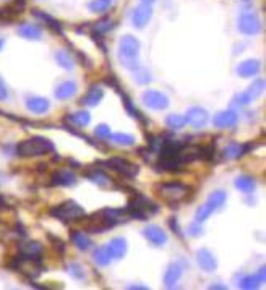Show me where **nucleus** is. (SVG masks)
<instances>
[{
    "instance_id": "f257e3e1",
    "label": "nucleus",
    "mask_w": 266,
    "mask_h": 290,
    "mask_svg": "<svg viewBox=\"0 0 266 290\" xmlns=\"http://www.w3.org/2000/svg\"><path fill=\"white\" fill-rule=\"evenodd\" d=\"M140 54V41L127 34L120 39L119 43V59L122 65L127 67L128 70H136L138 64H136V57Z\"/></svg>"
},
{
    "instance_id": "f03ea898",
    "label": "nucleus",
    "mask_w": 266,
    "mask_h": 290,
    "mask_svg": "<svg viewBox=\"0 0 266 290\" xmlns=\"http://www.w3.org/2000/svg\"><path fill=\"white\" fill-rule=\"evenodd\" d=\"M17 151H18V156L22 157H34V156H43L46 153H49V151H54V144L43 136H34L20 143Z\"/></svg>"
},
{
    "instance_id": "7ed1b4c3",
    "label": "nucleus",
    "mask_w": 266,
    "mask_h": 290,
    "mask_svg": "<svg viewBox=\"0 0 266 290\" xmlns=\"http://www.w3.org/2000/svg\"><path fill=\"white\" fill-rule=\"evenodd\" d=\"M226 199H227V195H226V193H224L222 190L213 191V193L209 195V198L206 199V203L201 204L200 208H198V211H196V214H195V222L203 224L204 220H208V217L211 216V214L222 208L224 203H226Z\"/></svg>"
},
{
    "instance_id": "20e7f679",
    "label": "nucleus",
    "mask_w": 266,
    "mask_h": 290,
    "mask_svg": "<svg viewBox=\"0 0 266 290\" xmlns=\"http://www.w3.org/2000/svg\"><path fill=\"white\" fill-rule=\"evenodd\" d=\"M51 216L68 222V220H77L80 217H83L85 209L75 201H65L64 204H59V206H56V208H52Z\"/></svg>"
},
{
    "instance_id": "39448f33",
    "label": "nucleus",
    "mask_w": 266,
    "mask_h": 290,
    "mask_svg": "<svg viewBox=\"0 0 266 290\" xmlns=\"http://www.w3.org/2000/svg\"><path fill=\"white\" fill-rule=\"evenodd\" d=\"M190 188L183 183H162L159 186V195L170 203H179L182 199H185L188 195Z\"/></svg>"
},
{
    "instance_id": "423d86ee",
    "label": "nucleus",
    "mask_w": 266,
    "mask_h": 290,
    "mask_svg": "<svg viewBox=\"0 0 266 290\" xmlns=\"http://www.w3.org/2000/svg\"><path fill=\"white\" fill-rule=\"evenodd\" d=\"M261 30L260 18L255 12H243L238 17V31L247 34V36H255Z\"/></svg>"
},
{
    "instance_id": "0eeeda50",
    "label": "nucleus",
    "mask_w": 266,
    "mask_h": 290,
    "mask_svg": "<svg viewBox=\"0 0 266 290\" xmlns=\"http://www.w3.org/2000/svg\"><path fill=\"white\" fill-rule=\"evenodd\" d=\"M104 165H107L109 169H112L114 172H117V174L128 177V178H133L138 174V165H135L133 162L127 161V159H122V157L109 159V161L104 162Z\"/></svg>"
},
{
    "instance_id": "6e6552de",
    "label": "nucleus",
    "mask_w": 266,
    "mask_h": 290,
    "mask_svg": "<svg viewBox=\"0 0 266 290\" xmlns=\"http://www.w3.org/2000/svg\"><path fill=\"white\" fill-rule=\"evenodd\" d=\"M143 102L153 110H164L169 107V98L161 91H154V89H148L143 93Z\"/></svg>"
},
{
    "instance_id": "1a4fd4ad",
    "label": "nucleus",
    "mask_w": 266,
    "mask_h": 290,
    "mask_svg": "<svg viewBox=\"0 0 266 290\" xmlns=\"http://www.w3.org/2000/svg\"><path fill=\"white\" fill-rule=\"evenodd\" d=\"M153 17V9L148 4L138 5L132 13V23L135 28H145Z\"/></svg>"
},
{
    "instance_id": "9d476101",
    "label": "nucleus",
    "mask_w": 266,
    "mask_h": 290,
    "mask_svg": "<svg viewBox=\"0 0 266 290\" xmlns=\"http://www.w3.org/2000/svg\"><path fill=\"white\" fill-rule=\"evenodd\" d=\"M208 120H209V114L201 107H192L187 112V117H185V122L188 123V125H192L193 128L204 127L208 123Z\"/></svg>"
},
{
    "instance_id": "9b49d317",
    "label": "nucleus",
    "mask_w": 266,
    "mask_h": 290,
    "mask_svg": "<svg viewBox=\"0 0 266 290\" xmlns=\"http://www.w3.org/2000/svg\"><path fill=\"white\" fill-rule=\"evenodd\" d=\"M143 235L146 237V240L151 243L153 246H164V243L167 241V235L166 232L161 229L159 225H148L145 230H143Z\"/></svg>"
},
{
    "instance_id": "f8f14e48",
    "label": "nucleus",
    "mask_w": 266,
    "mask_h": 290,
    "mask_svg": "<svg viewBox=\"0 0 266 290\" xmlns=\"http://www.w3.org/2000/svg\"><path fill=\"white\" fill-rule=\"evenodd\" d=\"M213 123L217 128H232L238 123V115L234 110H222V112H217L214 115Z\"/></svg>"
},
{
    "instance_id": "ddd939ff",
    "label": "nucleus",
    "mask_w": 266,
    "mask_h": 290,
    "mask_svg": "<svg viewBox=\"0 0 266 290\" xmlns=\"http://www.w3.org/2000/svg\"><path fill=\"white\" fill-rule=\"evenodd\" d=\"M196 261H198V266L204 272H213L217 267V261L214 258V254L211 253L208 248H201V250H198V253H196Z\"/></svg>"
},
{
    "instance_id": "4468645a",
    "label": "nucleus",
    "mask_w": 266,
    "mask_h": 290,
    "mask_svg": "<svg viewBox=\"0 0 266 290\" xmlns=\"http://www.w3.org/2000/svg\"><path fill=\"white\" fill-rule=\"evenodd\" d=\"M106 248L112 259H122L127 253V240L122 237H115L109 241Z\"/></svg>"
},
{
    "instance_id": "2eb2a0df",
    "label": "nucleus",
    "mask_w": 266,
    "mask_h": 290,
    "mask_svg": "<svg viewBox=\"0 0 266 290\" xmlns=\"http://www.w3.org/2000/svg\"><path fill=\"white\" fill-rule=\"evenodd\" d=\"M102 98H104V89H102L99 85H93L90 89H88V93L83 96L81 104L88 106V107H94L102 101Z\"/></svg>"
},
{
    "instance_id": "dca6fc26",
    "label": "nucleus",
    "mask_w": 266,
    "mask_h": 290,
    "mask_svg": "<svg viewBox=\"0 0 266 290\" xmlns=\"http://www.w3.org/2000/svg\"><path fill=\"white\" fill-rule=\"evenodd\" d=\"M260 62L255 60V59H250V60H245L242 62L240 65L237 67V75L242 78H251L260 72Z\"/></svg>"
},
{
    "instance_id": "f3484780",
    "label": "nucleus",
    "mask_w": 266,
    "mask_h": 290,
    "mask_svg": "<svg viewBox=\"0 0 266 290\" xmlns=\"http://www.w3.org/2000/svg\"><path fill=\"white\" fill-rule=\"evenodd\" d=\"M26 107H28V110L33 114H46L47 110H49L51 104L46 98H41V96H31V98L26 99Z\"/></svg>"
},
{
    "instance_id": "a211bd4d",
    "label": "nucleus",
    "mask_w": 266,
    "mask_h": 290,
    "mask_svg": "<svg viewBox=\"0 0 266 290\" xmlns=\"http://www.w3.org/2000/svg\"><path fill=\"white\" fill-rule=\"evenodd\" d=\"M180 277H182V266L177 263L169 264L167 271L164 274V285L167 288H174L177 285V282L180 280Z\"/></svg>"
},
{
    "instance_id": "6ab92c4d",
    "label": "nucleus",
    "mask_w": 266,
    "mask_h": 290,
    "mask_svg": "<svg viewBox=\"0 0 266 290\" xmlns=\"http://www.w3.org/2000/svg\"><path fill=\"white\" fill-rule=\"evenodd\" d=\"M264 282V267L260 269V272L253 274V275H245L243 279H240L238 282V287L245 288V290H251V288H258L260 284Z\"/></svg>"
},
{
    "instance_id": "aec40b11",
    "label": "nucleus",
    "mask_w": 266,
    "mask_h": 290,
    "mask_svg": "<svg viewBox=\"0 0 266 290\" xmlns=\"http://www.w3.org/2000/svg\"><path fill=\"white\" fill-rule=\"evenodd\" d=\"M18 34L25 39L28 41H39L41 38H43V30L38 26V25H30V23H25L18 28Z\"/></svg>"
},
{
    "instance_id": "412c9836",
    "label": "nucleus",
    "mask_w": 266,
    "mask_h": 290,
    "mask_svg": "<svg viewBox=\"0 0 266 290\" xmlns=\"http://www.w3.org/2000/svg\"><path fill=\"white\" fill-rule=\"evenodd\" d=\"M75 94H77V83L75 81H64L56 89V98L60 101L70 99Z\"/></svg>"
},
{
    "instance_id": "4be33fe9",
    "label": "nucleus",
    "mask_w": 266,
    "mask_h": 290,
    "mask_svg": "<svg viewBox=\"0 0 266 290\" xmlns=\"http://www.w3.org/2000/svg\"><path fill=\"white\" fill-rule=\"evenodd\" d=\"M77 183V177L70 170H57L52 175V185H60V186H70Z\"/></svg>"
},
{
    "instance_id": "5701e85b",
    "label": "nucleus",
    "mask_w": 266,
    "mask_h": 290,
    "mask_svg": "<svg viewBox=\"0 0 266 290\" xmlns=\"http://www.w3.org/2000/svg\"><path fill=\"white\" fill-rule=\"evenodd\" d=\"M235 188L238 191L245 193V195H250V193H253L255 188H256V183L251 177L248 175H240L235 178Z\"/></svg>"
},
{
    "instance_id": "b1692460",
    "label": "nucleus",
    "mask_w": 266,
    "mask_h": 290,
    "mask_svg": "<svg viewBox=\"0 0 266 290\" xmlns=\"http://www.w3.org/2000/svg\"><path fill=\"white\" fill-rule=\"evenodd\" d=\"M245 151H247V148H243L242 144L230 143V144H227V146L222 149V157L229 159V161H234V159L242 157L245 154Z\"/></svg>"
},
{
    "instance_id": "393cba45",
    "label": "nucleus",
    "mask_w": 266,
    "mask_h": 290,
    "mask_svg": "<svg viewBox=\"0 0 266 290\" xmlns=\"http://www.w3.org/2000/svg\"><path fill=\"white\" fill-rule=\"evenodd\" d=\"M67 120L70 122L72 125L86 127V125H90L91 115H90V112H86V110H78V112H75V114H68V115H67Z\"/></svg>"
},
{
    "instance_id": "a878e982",
    "label": "nucleus",
    "mask_w": 266,
    "mask_h": 290,
    "mask_svg": "<svg viewBox=\"0 0 266 290\" xmlns=\"http://www.w3.org/2000/svg\"><path fill=\"white\" fill-rule=\"evenodd\" d=\"M72 241H73V245L78 248V250H83V251L90 250L91 245H93L91 238L88 237L86 233L78 232V230H73V232H72Z\"/></svg>"
},
{
    "instance_id": "bb28decb",
    "label": "nucleus",
    "mask_w": 266,
    "mask_h": 290,
    "mask_svg": "<svg viewBox=\"0 0 266 290\" xmlns=\"http://www.w3.org/2000/svg\"><path fill=\"white\" fill-rule=\"evenodd\" d=\"M41 253H43V246H41L38 241H30V243H25L22 246V256L26 258H39Z\"/></svg>"
},
{
    "instance_id": "cd10ccee",
    "label": "nucleus",
    "mask_w": 266,
    "mask_h": 290,
    "mask_svg": "<svg viewBox=\"0 0 266 290\" xmlns=\"http://www.w3.org/2000/svg\"><path fill=\"white\" fill-rule=\"evenodd\" d=\"M93 258H94V261H96V263H98L99 266H107V264L112 261L111 254H109V251H107V248H106V246H99V248H96V250H94V253H93Z\"/></svg>"
},
{
    "instance_id": "c85d7f7f",
    "label": "nucleus",
    "mask_w": 266,
    "mask_h": 290,
    "mask_svg": "<svg viewBox=\"0 0 266 290\" xmlns=\"http://www.w3.org/2000/svg\"><path fill=\"white\" fill-rule=\"evenodd\" d=\"M185 117L183 115H179V114H170L167 115L166 119V125L170 128V130H182L185 127Z\"/></svg>"
},
{
    "instance_id": "c756f323",
    "label": "nucleus",
    "mask_w": 266,
    "mask_h": 290,
    "mask_svg": "<svg viewBox=\"0 0 266 290\" xmlns=\"http://www.w3.org/2000/svg\"><path fill=\"white\" fill-rule=\"evenodd\" d=\"M109 138H111L115 144H119V146H133L135 144V136L128 133H115V135L111 133Z\"/></svg>"
},
{
    "instance_id": "7c9ffc66",
    "label": "nucleus",
    "mask_w": 266,
    "mask_h": 290,
    "mask_svg": "<svg viewBox=\"0 0 266 290\" xmlns=\"http://www.w3.org/2000/svg\"><path fill=\"white\" fill-rule=\"evenodd\" d=\"M114 2L115 0H93L88 7L93 13H106L114 5Z\"/></svg>"
},
{
    "instance_id": "2f4dec72",
    "label": "nucleus",
    "mask_w": 266,
    "mask_h": 290,
    "mask_svg": "<svg viewBox=\"0 0 266 290\" xmlns=\"http://www.w3.org/2000/svg\"><path fill=\"white\" fill-rule=\"evenodd\" d=\"M56 60H57V64L65 68V70H72L73 68V59L70 57V54H67L65 51H57L56 52Z\"/></svg>"
},
{
    "instance_id": "473e14b6",
    "label": "nucleus",
    "mask_w": 266,
    "mask_h": 290,
    "mask_svg": "<svg viewBox=\"0 0 266 290\" xmlns=\"http://www.w3.org/2000/svg\"><path fill=\"white\" fill-rule=\"evenodd\" d=\"M88 178H90V180L94 182L96 185H99V186H107L109 183H111V178H109L106 174H102V172H99V170L90 172V174H88Z\"/></svg>"
},
{
    "instance_id": "72a5a7b5",
    "label": "nucleus",
    "mask_w": 266,
    "mask_h": 290,
    "mask_svg": "<svg viewBox=\"0 0 266 290\" xmlns=\"http://www.w3.org/2000/svg\"><path fill=\"white\" fill-rule=\"evenodd\" d=\"M263 91H264V81L263 80H256L253 85H251L250 88H248V91H247V94L250 96L251 99H256L258 96H261L263 94Z\"/></svg>"
},
{
    "instance_id": "f704fd0d",
    "label": "nucleus",
    "mask_w": 266,
    "mask_h": 290,
    "mask_svg": "<svg viewBox=\"0 0 266 290\" xmlns=\"http://www.w3.org/2000/svg\"><path fill=\"white\" fill-rule=\"evenodd\" d=\"M33 15H34V17H38V18H41V20H44L46 23H49V26L52 28L54 31H60V25H59V22H56V20L51 18L49 15H46V13H41V10H34V12H33Z\"/></svg>"
},
{
    "instance_id": "c9c22d12",
    "label": "nucleus",
    "mask_w": 266,
    "mask_h": 290,
    "mask_svg": "<svg viewBox=\"0 0 266 290\" xmlns=\"http://www.w3.org/2000/svg\"><path fill=\"white\" fill-rule=\"evenodd\" d=\"M68 272H70L72 277L78 279V280H83V279H85V271H83V267H81L78 263H73V264L68 266Z\"/></svg>"
},
{
    "instance_id": "e433bc0d",
    "label": "nucleus",
    "mask_w": 266,
    "mask_h": 290,
    "mask_svg": "<svg viewBox=\"0 0 266 290\" xmlns=\"http://www.w3.org/2000/svg\"><path fill=\"white\" fill-rule=\"evenodd\" d=\"M135 81L140 83V85H146L148 81H151V73L145 68H138V72L135 75Z\"/></svg>"
},
{
    "instance_id": "4c0bfd02",
    "label": "nucleus",
    "mask_w": 266,
    "mask_h": 290,
    "mask_svg": "<svg viewBox=\"0 0 266 290\" xmlns=\"http://www.w3.org/2000/svg\"><path fill=\"white\" fill-rule=\"evenodd\" d=\"M232 102H234V106H248L250 102H253V99L250 98V96L247 94V91L245 93H240V94H237L235 98L232 99Z\"/></svg>"
},
{
    "instance_id": "58836bf2",
    "label": "nucleus",
    "mask_w": 266,
    "mask_h": 290,
    "mask_svg": "<svg viewBox=\"0 0 266 290\" xmlns=\"http://www.w3.org/2000/svg\"><path fill=\"white\" fill-rule=\"evenodd\" d=\"M114 28V23H112V20H102L101 23H98L96 25V28H94V30H96V33H107V31H111Z\"/></svg>"
},
{
    "instance_id": "ea45409f",
    "label": "nucleus",
    "mask_w": 266,
    "mask_h": 290,
    "mask_svg": "<svg viewBox=\"0 0 266 290\" xmlns=\"http://www.w3.org/2000/svg\"><path fill=\"white\" fill-rule=\"evenodd\" d=\"M188 233L192 237H200L201 233H203V227H201V224H198V222H195V224H192L190 225V229H188Z\"/></svg>"
},
{
    "instance_id": "a19ab883",
    "label": "nucleus",
    "mask_w": 266,
    "mask_h": 290,
    "mask_svg": "<svg viewBox=\"0 0 266 290\" xmlns=\"http://www.w3.org/2000/svg\"><path fill=\"white\" fill-rule=\"evenodd\" d=\"M94 133H96V136H99V138H109L111 136V128H109L107 125H99Z\"/></svg>"
},
{
    "instance_id": "79ce46f5",
    "label": "nucleus",
    "mask_w": 266,
    "mask_h": 290,
    "mask_svg": "<svg viewBox=\"0 0 266 290\" xmlns=\"http://www.w3.org/2000/svg\"><path fill=\"white\" fill-rule=\"evenodd\" d=\"M7 98H9V89H7L2 77H0V101H5Z\"/></svg>"
},
{
    "instance_id": "37998d69",
    "label": "nucleus",
    "mask_w": 266,
    "mask_h": 290,
    "mask_svg": "<svg viewBox=\"0 0 266 290\" xmlns=\"http://www.w3.org/2000/svg\"><path fill=\"white\" fill-rule=\"evenodd\" d=\"M154 2H156V0H141V4H148V5H151Z\"/></svg>"
},
{
    "instance_id": "c03bdc74",
    "label": "nucleus",
    "mask_w": 266,
    "mask_h": 290,
    "mask_svg": "<svg viewBox=\"0 0 266 290\" xmlns=\"http://www.w3.org/2000/svg\"><path fill=\"white\" fill-rule=\"evenodd\" d=\"M4 44H5V41H4V39H0V51H2V47H4Z\"/></svg>"
},
{
    "instance_id": "a18cd8bd",
    "label": "nucleus",
    "mask_w": 266,
    "mask_h": 290,
    "mask_svg": "<svg viewBox=\"0 0 266 290\" xmlns=\"http://www.w3.org/2000/svg\"><path fill=\"white\" fill-rule=\"evenodd\" d=\"M20 2H22V4H25V0H20Z\"/></svg>"
}]
</instances>
